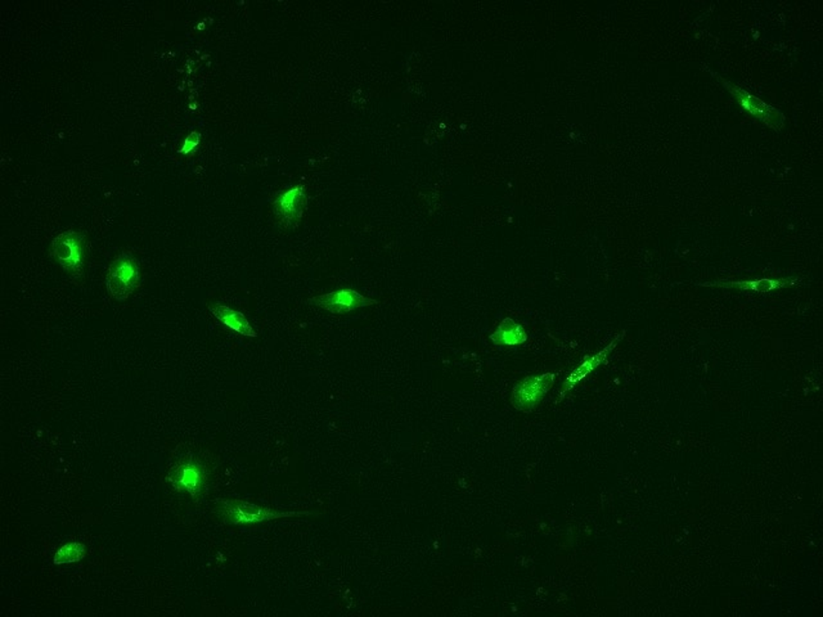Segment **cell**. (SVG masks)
<instances>
[{"mask_svg":"<svg viewBox=\"0 0 823 617\" xmlns=\"http://www.w3.org/2000/svg\"><path fill=\"white\" fill-rule=\"evenodd\" d=\"M217 514L233 525H254L278 518L310 515V512H275L245 500H220L217 502Z\"/></svg>","mask_w":823,"mask_h":617,"instance_id":"1","label":"cell"},{"mask_svg":"<svg viewBox=\"0 0 823 617\" xmlns=\"http://www.w3.org/2000/svg\"><path fill=\"white\" fill-rule=\"evenodd\" d=\"M709 72L729 92V94L737 101V103L743 107L747 114L754 116L756 120L761 121V123L775 130V132L778 133L784 129L785 116L782 115L781 111L764 102L761 98L755 97L752 93L745 91L741 86L736 85L731 81L720 77L717 72L712 71V69H709Z\"/></svg>","mask_w":823,"mask_h":617,"instance_id":"2","label":"cell"},{"mask_svg":"<svg viewBox=\"0 0 823 617\" xmlns=\"http://www.w3.org/2000/svg\"><path fill=\"white\" fill-rule=\"evenodd\" d=\"M52 254L72 278H81L86 266V239L75 231H68L52 240Z\"/></svg>","mask_w":823,"mask_h":617,"instance_id":"3","label":"cell"},{"mask_svg":"<svg viewBox=\"0 0 823 617\" xmlns=\"http://www.w3.org/2000/svg\"><path fill=\"white\" fill-rule=\"evenodd\" d=\"M139 283L137 259L129 252L118 255L110 265L106 285L110 295L116 300H126Z\"/></svg>","mask_w":823,"mask_h":617,"instance_id":"4","label":"cell"},{"mask_svg":"<svg viewBox=\"0 0 823 617\" xmlns=\"http://www.w3.org/2000/svg\"><path fill=\"white\" fill-rule=\"evenodd\" d=\"M167 481L176 491L187 492L193 499H197L208 485V471L204 463L197 458L188 457L170 469Z\"/></svg>","mask_w":823,"mask_h":617,"instance_id":"5","label":"cell"},{"mask_svg":"<svg viewBox=\"0 0 823 617\" xmlns=\"http://www.w3.org/2000/svg\"><path fill=\"white\" fill-rule=\"evenodd\" d=\"M556 373L529 376L518 382L512 390L511 402L516 410L530 413L541 404L555 384Z\"/></svg>","mask_w":823,"mask_h":617,"instance_id":"6","label":"cell"},{"mask_svg":"<svg viewBox=\"0 0 823 617\" xmlns=\"http://www.w3.org/2000/svg\"><path fill=\"white\" fill-rule=\"evenodd\" d=\"M308 303L318 306V308L327 310V312H331L333 314H345V313L353 312V310L376 305L379 301L363 296L354 289H340V291L330 292V294L322 295V296L309 298Z\"/></svg>","mask_w":823,"mask_h":617,"instance_id":"7","label":"cell"},{"mask_svg":"<svg viewBox=\"0 0 823 617\" xmlns=\"http://www.w3.org/2000/svg\"><path fill=\"white\" fill-rule=\"evenodd\" d=\"M306 206V195L304 188H292L275 199V215L286 227H295L300 222Z\"/></svg>","mask_w":823,"mask_h":617,"instance_id":"8","label":"cell"},{"mask_svg":"<svg viewBox=\"0 0 823 617\" xmlns=\"http://www.w3.org/2000/svg\"><path fill=\"white\" fill-rule=\"evenodd\" d=\"M624 336H625V331H622V333H619V335H616L615 337H614V340L611 341V343L608 344L607 346L605 347L604 350H601V352H599V354H596V355L591 356V358L585 359L583 363H582L581 366H579L578 368H576L575 370H574L572 375H570L569 378H566V381H565L564 386H562V390L560 394V401H562V399L565 398V395H566V394L569 393L570 390H573L574 387H575L576 385L579 384V382L583 381V379L587 378L588 375H591V373H592L593 370L597 369V368H599V366H601V364H604L605 361H607V356L610 355L611 353L614 352V349H615V347L617 346V344H619L620 341L623 340V337H624Z\"/></svg>","mask_w":823,"mask_h":617,"instance_id":"9","label":"cell"},{"mask_svg":"<svg viewBox=\"0 0 823 617\" xmlns=\"http://www.w3.org/2000/svg\"><path fill=\"white\" fill-rule=\"evenodd\" d=\"M799 278H779V280H772V278H761V280H733V282H709V283H701L700 286L703 287H720V288H735V289H743V291H754V292H772L776 289L786 288V287L796 286L799 283Z\"/></svg>","mask_w":823,"mask_h":617,"instance_id":"10","label":"cell"},{"mask_svg":"<svg viewBox=\"0 0 823 617\" xmlns=\"http://www.w3.org/2000/svg\"><path fill=\"white\" fill-rule=\"evenodd\" d=\"M210 312L216 315V320L222 321L223 324H225L233 331L239 332L240 335L246 336V337H257V333L252 329L251 324L249 323L242 313L224 305L211 306Z\"/></svg>","mask_w":823,"mask_h":617,"instance_id":"11","label":"cell"},{"mask_svg":"<svg viewBox=\"0 0 823 617\" xmlns=\"http://www.w3.org/2000/svg\"><path fill=\"white\" fill-rule=\"evenodd\" d=\"M492 343L498 346H515L526 343L527 333L523 326L516 323L511 318H506L498 326L497 331L491 336Z\"/></svg>","mask_w":823,"mask_h":617,"instance_id":"12","label":"cell"},{"mask_svg":"<svg viewBox=\"0 0 823 617\" xmlns=\"http://www.w3.org/2000/svg\"><path fill=\"white\" fill-rule=\"evenodd\" d=\"M86 555V546L77 543V541H72V543L65 544V546L61 547V548L57 550L56 555H54L53 564H56V566H60V564H75V562L83 560Z\"/></svg>","mask_w":823,"mask_h":617,"instance_id":"13","label":"cell"},{"mask_svg":"<svg viewBox=\"0 0 823 617\" xmlns=\"http://www.w3.org/2000/svg\"><path fill=\"white\" fill-rule=\"evenodd\" d=\"M200 139H201V134H200V133H191V134L185 138L183 147L179 150V153H185V155H187V153L192 152V150L199 146Z\"/></svg>","mask_w":823,"mask_h":617,"instance_id":"14","label":"cell"}]
</instances>
